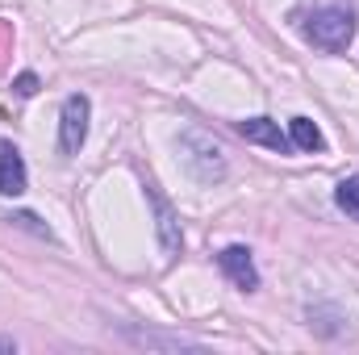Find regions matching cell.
Segmentation results:
<instances>
[{
	"label": "cell",
	"mask_w": 359,
	"mask_h": 355,
	"mask_svg": "<svg viewBox=\"0 0 359 355\" xmlns=\"http://www.w3.org/2000/svg\"><path fill=\"white\" fill-rule=\"evenodd\" d=\"M0 351H13V339H0Z\"/></svg>",
	"instance_id": "4fadbf2b"
},
{
	"label": "cell",
	"mask_w": 359,
	"mask_h": 355,
	"mask_svg": "<svg viewBox=\"0 0 359 355\" xmlns=\"http://www.w3.org/2000/svg\"><path fill=\"white\" fill-rule=\"evenodd\" d=\"M8 222H13V226H21V230H29V234H38V239H46V243L55 239V230H50V226H42L34 213H8Z\"/></svg>",
	"instance_id": "30bf717a"
},
{
	"label": "cell",
	"mask_w": 359,
	"mask_h": 355,
	"mask_svg": "<svg viewBox=\"0 0 359 355\" xmlns=\"http://www.w3.org/2000/svg\"><path fill=\"white\" fill-rule=\"evenodd\" d=\"M288 138H292V147L297 151H326V134L318 130V121H309V117H292L288 121Z\"/></svg>",
	"instance_id": "ba28073f"
},
{
	"label": "cell",
	"mask_w": 359,
	"mask_h": 355,
	"mask_svg": "<svg viewBox=\"0 0 359 355\" xmlns=\"http://www.w3.org/2000/svg\"><path fill=\"white\" fill-rule=\"evenodd\" d=\"M134 343H147V347H196L192 339H163V335H147V330H130Z\"/></svg>",
	"instance_id": "8fae6325"
},
{
	"label": "cell",
	"mask_w": 359,
	"mask_h": 355,
	"mask_svg": "<svg viewBox=\"0 0 359 355\" xmlns=\"http://www.w3.org/2000/svg\"><path fill=\"white\" fill-rule=\"evenodd\" d=\"M38 88H42V80H38L34 72H21V76L13 80V92H17V96H34Z\"/></svg>",
	"instance_id": "7c38bea8"
},
{
	"label": "cell",
	"mask_w": 359,
	"mask_h": 355,
	"mask_svg": "<svg viewBox=\"0 0 359 355\" xmlns=\"http://www.w3.org/2000/svg\"><path fill=\"white\" fill-rule=\"evenodd\" d=\"M334 201H339V209L347 213V217H355L359 222V176H347L339 188H334Z\"/></svg>",
	"instance_id": "9c48e42d"
},
{
	"label": "cell",
	"mask_w": 359,
	"mask_h": 355,
	"mask_svg": "<svg viewBox=\"0 0 359 355\" xmlns=\"http://www.w3.org/2000/svg\"><path fill=\"white\" fill-rule=\"evenodd\" d=\"M180 155H184V168L192 172V180H201V184L226 180V151H222V142H213V134L184 130L180 134Z\"/></svg>",
	"instance_id": "6da1fadb"
},
{
	"label": "cell",
	"mask_w": 359,
	"mask_h": 355,
	"mask_svg": "<svg viewBox=\"0 0 359 355\" xmlns=\"http://www.w3.org/2000/svg\"><path fill=\"white\" fill-rule=\"evenodd\" d=\"M305 34H309V42H313V46H322V51L339 55V51H347V42L355 38V13H351V8H343V4L318 8V13L305 21Z\"/></svg>",
	"instance_id": "7a4b0ae2"
},
{
	"label": "cell",
	"mask_w": 359,
	"mask_h": 355,
	"mask_svg": "<svg viewBox=\"0 0 359 355\" xmlns=\"http://www.w3.org/2000/svg\"><path fill=\"white\" fill-rule=\"evenodd\" d=\"M238 134L247 138V142H259V147H268V151H280V155H288L292 151V138L280 130V121H271V117H247V121H238Z\"/></svg>",
	"instance_id": "8992f818"
},
{
	"label": "cell",
	"mask_w": 359,
	"mask_h": 355,
	"mask_svg": "<svg viewBox=\"0 0 359 355\" xmlns=\"http://www.w3.org/2000/svg\"><path fill=\"white\" fill-rule=\"evenodd\" d=\"M217 267L226 272V280H230L234 288H243V293H255V288H259L255 260H251V251H247L243 243H234V247H222V251H217Z\"/></svg>",
	"instance_id": "277c9868"
},
{
	"label": "cell",
	"mask_w": 359,
	"mask_h": 355,
	"mask_svg": "<svg viewBox=\"0 0 359 355\" xmlns=\"http://www.w3.org/2000/svg\"><path fill=\"white\" fill-rule=\"evenodd\" d=\"M25 159L13 142H0V196H21L25 192Z\"/></svg>",
	"instance_id": "52a82bcc"
},
{
	"label": "cell",
	"mask_w": 359,
	"mask_h": 355,
	"mask_svg": "<svg viewBox=\"0 0 359 355\" xmlns=\"http://www.w3.org/2000/svg\"><path fill=\"white\" fill-rule=\"evenodd\" d=\"M88 117H92V105L84 92H72L63 100V113H59V151L63 155H80L84 142H88Z\"/></svg>",
	"instance_id": "3957f363"
},
{
	"label": "cell",
	"mask_w": 359,
	"mask_h": 355,
	"mask_svg": "<svg viewBox=\"0 0 359 355\" xmlns=\"http://www.w3.org/2000/svg\"><path fill=\"white\" fill-rule=\"evenodd\" d=\"M147 196H151V205H155V230H159V247H163V255L172 260V255H180V247H184L180 217H176V209L168 205V196H163L155 184H147Z\"/></svg>",
	"instance_id": "5b68a950"
}]
</instances>
